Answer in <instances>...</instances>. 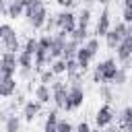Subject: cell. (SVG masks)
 I'll return each mask as SVG.
<instances>
[{
	"label": "cell",
	"instance_id": "obj_33",
	"mask_svg": "<svg viewBox=\"0 0 132 132\" xmlns=\"http://www.w3.org/2000/svg\"><path fill=\"white\" fill-rule=\"evenodd\" d=\"M37 41H39V47H41V50H50V45H52V35H41Z\"/></svg>",
	"mask_w": 132,
	"mask_h": 132
},
{
	"label": "cell",
	"instance_id": "obj_35",
	"mask_svg": "<svg viewBox=\"0 0 132 132\" xmlns=\"http://www.w3.org/2000/svg\"><path fill=\"white\" fill-rule=\"evenodd\" d=\"M74 132H91V124L89 122H78V126H74Z\"/></svg>",
	"mask_w": 132,
	"mask_h": 132
},
{
	"label": "cell",
	"instance_id": "obj_10",
	"mask_svg": "<svg viewBox=\"0 0 132 132\" xmlns=\"http://www.w3.org/2000/svg\"><path fill=\"white\" fill-rule=\"evenodd\" d=\"M109 29H111V16H109V8L105 6L95 23V37H105Z\"/></svg>",
	"mask_w": 132,
	"mask_h": 132
},
{
	"label": "cell",
	"instance_id": "obj_9",
	"mask_svg": "<svg viewBox=\"0 0 132 132\" xmlns=\"http://www.w3.org/2000/svg\"><path fill=\"white\" fill-rule=\"evenodd\" d=\"M116 58H118V62L122 64V68H128V64H130V60H132V43H130L126 37L118 43V47H116Z\"/></svg>",
	"mask_w": 132,
	"mask_h": 132
},
{
	"label": "cell",
	"instance_id": "obj_31",
	"mask_svg": "<svg viewBox=\"0 0 132 132\" xmlns=\"http://www.w3.org/2000/svg\"><path fill=\"white\" fill-rule=\"evenodd\" d=\"M56 132H74V126L68 122V120H58V128Z\"/></svg>",
	"mask_w": 132,
	"mask_h": 132
},
{
	"label": "cell",
	"instance_id": "obj_47",
	"mask_svg": "<svg viewBox=\"0 0 132 132\" xmlns=\"http://www.w3.org/2000/svg\"><path fill=\"white\" fill-rule=\"evenodd\" d=\"M0 45H2V43H0Z\"/></svg>",
	"mask_w": 132,
	"mask_h": 132
},
{
	"label": "cell",
	"instance_id": "obj_24",
	"mask_svg": "<svg viewBox=\"0 0 132 132\" xmlns=\"http://www.w3.org/2000/svg\"><path fill=\"white\" fill-rule=\"evenodd\" d=\"M50 68H52V72H54L56 76L66 74V60H64V58H56V60H52Z\"/></svg>",
	"mask_w": 132,
	"mask_h": 132
},
{
	"label": "cell",
	"instance_id": "obj_3",
	"mask_svg": "<svg viewBox=\"0 0 132 132\" xmlns=\"http://www.w3.org/2000/svg\"><path fill=\"white\" fill-rule=\"evenodd\" d=\"M85 101V89L80 82H72L68 87V95H66V103H64V109L66 111H76Z\"/></svg>",
	"mask_w": 132,
	"mask_h": 132
},
{
	"label": "cell",
	"instance_id": "obj_41",
	"mask_svg": "<svg viewBox=\"0 0 132 132\" xmlns=\"http://www.w3.org/2000/svg\"><path fill=\"white\" fill-rule=\"evenodd\" d=\"M14 2H19V4H23V6H27V4L31 2V0H14Z\"/></svg>",
	"mask_w": 132,
	"mask_h": 132
},
{
	"label": "cell",
	"instance_id": "obj_39",
	"mask_svg": "<svg viewBox=\"0 0 132 132\" xmlns=\"http://www.w3.org/2000/svg\"><path fill=\"white\" fill-rule=\"evenodd\" d=\"M126 39L132 43V25H128V31H126Z\"/></svg>",
	"mask_w": 132,
	"mask_h": 132
},
{
	"label": "cell",
	"instance_id": "obj_37",
	"mask_svg": "<svg viewBox=\"0 0 132 132\" xmlns=\"http://www.w3.org/2000/svg\"><path fill=\"white\" fill-rule=\"evenodd\" d=\"M103 132H124V128H122V126H111V124H109V126H105Z\"/></svg>",
	"mask_w": 132,
	"mask_h": 132
},
{
	"label": "cell",
	"instance_id": "obj_40",
	"mask_svg": "<svg viewBox=\"0 0 132 132\" xmlns=\"http://www.w3.org/2000/svg\"><path fill=\"white\" fill-rule=\"evenodd\" d=\"M124 132H132V122H130V124H126V126H124Z\"/></svg>",
	"mask_w": 132,
	"mask_h": 132
},
{
	"label": "cell",
	"instance_id": "obj_38",
	"mask_svg": "<svg viewBox=\"0 0 132 132\" xmlns=\"http://www.w3.org/2000/svg\"><path fill=\"white\" fill-rule=\"evenodd\" d=\"M6 10H8L6 0H0V16H6Z\"/></svg>",
	"mask_w": 132,
	"mask_h": 132
},
{
	"label": "cell",
	"instance_id": "obj_6",
	"mask_svg": "<svg viewBox=\"0 0 132 132\" xmlns=\"http://www.w3.org/2000/svg\"><path fill=\"white\" fill-rule=\"evenodd\" d=\"M16 68H19L16 54L2 52V56H0V76H14L16 74Z\"/></svg>",
	"mask_w": 132,
	"mask_h": 132
},
{
	"label": "cell",
	"instance_id": "obj_46",
	"mask_svg": "<svg viewBox=\"0 0 132 132\" xmlns=\"http://www.w3.org/2000/svg\"><path fill=\"white\" fill-rule=\"evenodd\" d=\"M0 116H2V111H0Z\"/></svg>",
	"mask_w": 132,
	"mask_h": 132
},
{
	"label": "cell",
	"instance_id": "obj_11",
	"mask_svg": "<svg viewBox=\"0 0 132 132\" xmlns=\"http://www.w3.org/2000/svg\"><path fill=\"white\" fill-rule=\"evenodd\" d=\"M16 62H19V72L23 78H29L31 76V70H33V56L27 54V52H19L16 54Z\"/></svg>",
	"mask_w": 132,
	"mask_h": 132
},
{
	"label": "cell",
	"instance_id": "obj_16",
	"mask_svg": "<svg viewBox=\"0 0 132 132\" xmlns=\"http://www.w3.org/2000/svg\"><path fill=\"white\" fill-rule=\"evenodd\" d=\"M16 91L14 76H0V97H12Z\"/></svg>",
	"mask_w": 132,
	"mask_h": 132
},
{
	"label": "cell",
	"instance_id": "obj_8",
	"mask_svg": "<svg viewBox=\"0 0 132 132\" xmlns=\"http://www.w3.org/2000/svg\"><path fill=\"white\" fill-rule=\"evenodd\" d=\"M113 118H116V111H113V107L109 105V103H103L99 109H97V113H95V124H97V128H105V126H109V124H113Z\"/></svg>",
	"mask_w": 132,
	"mask_h": 132
},
{
	"label": "cell",
	"instance_id": "obj_20",
	"mask_svg": "<svg viewBox=\"0 0 132 132\" xmlns=\"http://www.w3.org/2000/svg\"><path fill=\"white\" fill-rule=\"evenodd\" d=\"M58 109H52L50 113H47V118H45V124H43V132H56V128H58Z\"/></svg>",
	"mask_w": 132,
	"mask_h": 132
},
{
	"label": "cell",
	"instance_id": "obj_43",
	"mask_svg": "<svg viewBox=\"0 0 132 132\" xmlns=\"http://www.w3.org/2000/svg\"><path fill=\"white\" fill-rule=\"evenodd\" d=\"M91 132H103V130H101V128H95V130L91 128Z\"/></svg>",
	"mask_w": 132,
	"mask_h": 132
},
{
	"label": "cell",
	"instance_id": "obj_19",
	"mask_svg": "<svg viewBox=\"0 0 132 132\" xmlns=\"http://www.w3.org/2000/svg\"><path fill=\"white\" fill-rule=\"evenodd\" d=\"M91 16H93L91 8H82V10H80V12L76 14V27H78V29H89Z\"/></svg>",
	"mask_w": 132,
	"mask_h": 132
},
{
	"label": "cell",
	"instance_id": "obj_30",
	"mask_svg": "<svg viewBox=\"0 0 132 132\" xmlns=\"http://www.w3.org/2000/svg\"><path fill=\"white\" fill-rule=\"evenodd\" d=\"M99 93H101V97L105 99V103H111V101H113V93H111V89L107 87V82H103V85L99 87Z\"/></svg>",
	"mask_w": 132,
	"mask_h": 132
},
{
	"label": "cell",
	"instance_id": "obj_22",
	"mask_svg": "<svg viewBox=\"0 0 132 132\" xmlns=\"http://www.w3.org/2000/svg\"><path fill=\"white\" fill-rule=\"evenodd\" d=\"M76 50H78V43H76V41H72V39L68 37V39H66V43H64L62 58H64V60H68V58H74V56H76Z\"/></svg>",
	"mask_w": 132,
	"mask_h": 132
},
{
	"label": "cell",
	"instance_id": "obj_44",
	"mask_svg": "<svg viewBox=\"0 0 132 132\" xmlns=\"http://www.w3.org/2000/svg\"><path fill=\"white\" fill-rule=\"evenodd\" d=\"M82 2H85V4H91V2H95V0H82Z\"/></svg>",
	"mask_w": 132,
	"mask_h": 132
},
{
	"label": "cell",
	"instance_id": "obj_7",
	"mask_svg": "<svg viewBox=\"0 0 132 132\" xmlns=\"http://www.w3.org/2000/svg\"><path fill=\"white\" fill-rule=\"evenodd\" d=\"M126 31H128V25H126L124 21L118 23L116 27H111V29L107 31V35H105V43H107V47H109V50H116L118 43L126 37Z\"/></svg>",
	"mask_w": 132,
	"mask_h": 132
},
{
	"label": "cell",
	"instance_id": "obj_25",
	"mask_svg": "<svg viewBox=\"0 0 132 132\" xmlns=\"http://www.w3.org/2000/svg\"><path fill=\"white\" fill-rule=\"evenodd\" d=\"M82 45H85V47L91 52V56H93V58L99 54V37H89V39H87Z\"/></svg>",
	"mask_w": 132,
	"mask_h": 132
},
{
	"label": "cell",
	"instance_id": "obj_14",
	"mask_svg": "<svg viewBox=\"0 0 132 132\" xmlns=\"http://www.w3.org/2000/svg\"><path fill=\"white\" fill-rule=\"evenodd\" d=\"M2 47H4V52H12V54H19L21 50H23V45H21V41H19V35H16V31H12V33H8L2 41Z\"/></svg>",
	"mask_w": 132,
	"mask_h": 132
},
{
	"label": "cell",
	"instance_id": "obj_42",
	"mask_svg": "<svg viewBox=\"0 0 132 132\" xmlns=\"http://www.w3.org/2000/svg\"><path fill=\"white\" fill-rule=\"evenodd\" d=\"M122 2H124V6H130L132 4V0H122Z\"/></svg>",
	"mask_w": 132,
	"mask_h": 132
},
{
	"label": "cell",
	"instance_id": "obj_1",
	"mask_svg": "<svg viewBox=\"0 0 132 132\" xmlns=\"http://www.w3.org/2000/svg\"><path fill=\"white\" fill-rule=\"evenodd\" d=\"M25 16L33 29H43V25L47 21V8H45L43 0H31L25 6Z\"/></svg>",
	"mask_w": 132,
	"mask_h": 132
},
{
	"label": "cell",
	"instance_id": "obj_34",
	"mask_svg": "<svg viewBox=\"0 0 132 132\" xmlns=\"http://www.w3.org/2000/svg\"><path fill=\"white\" fill-rule=\"evenodd\" d=\"M12 31H14V29H12V25H8V23H2V25H0V41H2V39H4L8 33H12Z\"/></svg>",
	"mask_w": 132,
	"mask_h": 132
},
{
	"label": "cell",
	"instance_id": "obj_45",
	"mask_svg": "<svg viewBox=\"0 0 132 132\" xmlns=\"http://www.w3.org/2000/svg\"><path fill=\"white\" fill-rule=\"evenodd\" d=\"M56 2H62V0H56Z\"/></svg>",
	"mask_w": 132,
	"mask_h": 132
},
{
	"label": "cell",
	"instance_id": "obj_27",
	"mask_svg": "<svg viewBox=\"0 0 132 132\" xmlns=\"http://www.w3.org/2000/svg\"><path fill=\"white\" fill-rule=\"evenodd\" d=\"M37 47H39V41H37V37H27V41H25V45H23V52H27V54H35L37 52Z\"/></svg>",
	"mask_w": 132,
	"mask_h": 132
},
{
	"label": "cell",
	"instance_id": "obj_15",
	"mask_svg": "<svg viewBox=\"0 0 132 132\" xmlns=\"http://www.w3.org/2000/svg\"><path fill=\"white\" fill-rule=\"evenodd\" d=\"M74 60L78 62V68H80L82 72H87V70H89V66H91V62H93V56H91V52H89L85 45H78Z\"/></svg>",
	"mask_w": 132,
	"mask_h": 132
},
{
	"label": "cell",
	"instance_id": "obj_29",
	"mask_svg": "<svg viewBox=\"0 0 132 132\" xmlns=\"http://www.w3.org/2000/svg\"><path fill=\"white\" fill-rule=\"evenodd\" d=\"M132 122V105H126L122 111H120V126L124 128L126 124H130Z\"/></svg>",
	"mask_w": 132,
	"mask_h": 132
},
{
	"label": "cell",
	"instance_id": "obj_5",
	"mask_svg": "<svg viewBox=\"0 0 132 132\" xmlns=\"http://www.w3.org/2000/svg\"><path fill=\"white\" fill-rule=\"evenodd\" d=\"M50 89H52V101H54L56 109H64L66 95H68V85L64 80H54L50 85Z\"/></svg>",
	"mask_w": 132,
	"mask_h": 132
},
{
	"label": "cell",
	"instance_id": "obj_23",
	"mask_svg": "<svg viewBox=\"0 0 132 132\" xmlns=\"http://www.w3.org/2000/svg\"><path fill=\"white\" fill-rule=\"evenodd\" d=\"M68 37H70L72 41H76L78 45H82V43L89 39V29H78V27H76V29H74V31H72Z\"/></svg>",
	"mask_w": 132,
	"mask_h": 132
},
{
	"label": "cell",
	"instance_id": "obj_28",
	"mask_svg": "<svg viewBox=\"0 0 132 132\" xmlns=\"http://www.w3.org/2000/svg\"><path fill=\"white\" fill-rule=\"evenodd\" d=\"M128 82V72H126V68H118V72H116V76H113V80H111V85H126Z\"/></svg>",
	"mask_w": 132,
	"mask_h": 132
},
{
	"label": "cell",
	"instance_id": "obj_18",
	"mask_svg": "<svg viewBox=\"0 0 132 132\" xmlns=\"http://www.w3.org/2000/svg\"><path fill=\"white\" fill-rule=\"evenodd\" d=\"M6 16H8V19H19V16H25V6H23V4H19V2H14V0H10V2H8Z\"/></svg>",
	"mask_w": 132,
	"mask_h": 132
},
{
	"label": "cell",
	"instance_id": "obj_21",
	"mask_svg": "<svg viewBox=\"0 0 132 132\" xmlns=\"http://www.w3.org/2000/svg\"><path fill=\"white\" fill-rule=\"evenodd\" d=\"M4 132H21V118L19 116H6Z\"/></svg>",
	"mask_w": 132,
	"mask_h": 132
},
{
	"label": "cell",
	"instance_id": "obj_12",
	"mask_svg": "<svg viewBox=\"0 0 132 132\" xmlns=\"http://www.w3.org/2000/svg\"><path fill=\"white\" fill-rule=\"evenodd\" d=\"M39 113H41V103H39V101L31 99V101H25V103H23V120H25L27 124H31Z\"/></svg>",
	"mask_w": 132,
	"mask_h": 132
},
{
	"label": "cell",
	"instance_id": "obj_26",
	"mask_svg": "<svg viewBox=\"0 0 132 132\" xmlns=\"http://www.w3.org/2000/svg\"><path fill=\"white\" fill-rule=\"evenodd\" d=\"M54 80H56V74L52 72V68H43L39 72V82L41 85H52Z\"/></svg>",
	"mask_w": 132,
	"mask_h": 132
},
{
	"label": "cell",
	"instance_id": "obj_4",
	"mask_svg": "<svg viewBox=\"0 0 132 132\" xmlns=\"http://www.w3.org/2000/svg\"><path fill=\"white\" fill-rule=\"evenodd\" d=\"M54 21H56V27H58V29H62V31H66L68 35L76 29V14H74L72 10L62 8V10L54 16Z\"/></svg>",
	"mask_w": 132,
	"mask_h": 132
},
{
	"label": "cell",
	"instance_id": "obj_32",
	"mask_svg": "<svg viewBox=\"0 0 132 132\" xmlns=\"http://www.w3.org/2000/svg\"><path fill=\"white\" fill-rule=\"evenodd\" d=\"M122 21H124L126 25H132V4H130V6H124V10H122Z\"/></svg>",
	"mask_w": 132,
	"mask_h": 132
},
{
	"label": "cell",
	"instance_id": "obj_2",
	"mask_svg": "<svg viewBox=\"0 0 132 132\" xmlns=\"http://www.w3.org/2000/svg\"><path fill=\"white\" fill-rule=\"evenodd\" d=\"M118 64H116V60L113 58H105V60H101L97 66H95V72H93V82H97V85H103V82H111L113 80V76H116V72H118Z\"/></svg>",
	"mask_w": 132,
	"mask_h": 132
},
{
	"label": "cell",
	"instance_id": "obj_13",
	"mask_svg": "<svg viewBox=\"0 0 132 132\" xmlns=\"http://www.w3.org/2000/svg\"><path fill=\"white\" fill-rule=\"evenodd\" d=\"M50 64H52V58H50L47 50H41V47H37V52L33 54V68L41 72L43 68H50Z\"/></svg>",
	"mask_w": 132,
	"mask_h": 132
},
{
	"label": "cell",
	"instance_id": "obj_36",
	"mask_svg": "<svg viewBox=\"0 0 132 132\" xmlns=\"http://www.w3.org/2000/svg\"><path fill=\"white\" fill-rule=\"evenodd\" d=\"M76 2H78V0H62V2H58V4H60L62 8H66V10H72V8L76 6Z\"/></svg>",
	"mask_w": 132,
	"mask_h": 132
},
{
	"label": "cell",
	"instance_id": "obj_17",
	"mask_svg": "<svg viewBox=\"0 0 132 132\" xmlns=\"http://www.w3.org/2000/svg\"><path fill=\"white\" fill-rule=\"evenodd\" d=\"M33 95H35V101H39L41 105L52 101V89H50V85H41V82H39V85L35 87V93H33Z\"/></svg>",
	"mask_w": 132,
	"mask_h": 132
}]
</instances>
